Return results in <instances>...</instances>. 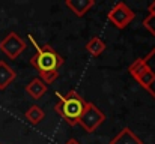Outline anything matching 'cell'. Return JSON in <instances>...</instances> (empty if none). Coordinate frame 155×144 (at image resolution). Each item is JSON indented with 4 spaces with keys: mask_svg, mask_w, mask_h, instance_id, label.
Returning a JSON list of instances; mask_svg holds the SVG:
<instances>
[{
    "mask_svg": "<svg viewBox=\"0 0 155 144\" xmlns=\"http://www.w3.org/2000/svg\"><path fill=\"white\" fill-rule=\"evenodd\" d=\"M29 41L36 48L35 56H32L30 59L32 66L38 71L39 80H42L45 84H51L59 77V68L63 65L62 56H59L54 51V48H51V45L48 44L39 45L32 35H29Z\"/></svg>",
    "mask_w": 155,
    "mask_h": 144,
    "instance_id": "cell-1",
    "label": "cell"
},
{
    "mask_svg": "<svg viewBox=\"0 0 155 144\" xmlns=\"http://www.w3.org/2000/svg\"><path fill=\"white\" fill-rule=\"evenodd\" d=\"M59 96V102L54 105V111L69 125V126H74V125H78V120L86 108V101L78 95L75 90H71L68 92L66 95H62V93H56Z\"/></svg>",
    "mask_w": 155,
    "mask_h": 144,
    "instance_id": "cell-2",
    "label": "cell"
},
{
    "mask_svg": "<svg viewBox=\"0 0 155 144\" xmlns=\"http://www.w3.org/2000/svg\"><path fill=\"white\" fill-rule=\"evenodd\" d=\"M128 71L143 89H148V90L152 89V86L155 84V72L145 59H137L134 63L130 65Z\"/></svg>",
    "mask_w": 155,
    "mask_h": 144,
    "instance_id": "cell-3",
    "label": "cell"
},
{
    "mask_svg": "<svg viewBox=\"0 0 155 144\" xmlns=\"http://www.w3.org/2000/svg\"><path fill=\"white\" fill-rule=\"evenodd\" d=\"M104 120H105V114H104L95 104L87 102V104H86V108H84V111H83V114H81V117H80V120H78V125H80L86 132L92 134V132H95V131L103 125Z\"/></svg>",
    "mask_w": 155,
    "mask_h": 144,
    "instance_id": "cell-4",
    "label": "cell"
},
{
    "mask_svg": "<svg viewBox=\"0 0 155 144\" xmlns=\"http://www.w3.org/2000/svg\"><path fill=\"white\" fill-rule=\"evenodd\" d=\"M136 18V14L133 12L131 8H128V5H125L124 2H117L107 14V20L119 30L125 29L128 24L133 23V20Z\"/></svg>",
    "mask_w": 155,
    "mask_h": 144,
    "instance_id": "cell-5",
    "label": "cell"
},
{
    "mask_svg": "<svg viewBox=\"0 0 155 144\" xmlns=\"http://www.w3.org/2000/svg\"><path fill=\"white\" fill-rule=\"evenodd\" d=\"M27 48L26 41L15 32H11L8 33L2 41H0V51L11 60L17 59L21 53H24Z\"/></svg>",
    "mask_w": 155,
    "mask_h": 144,
    "instance_id": "cell-6",
    "label": "cell"
},
{
    "mask_svg": "<svg viewBox=\"0 0 155 144\" xmlns=\"http://www.w3.org/2000/svg\"><path fill=\"white\" fill-rule=\"evenodd\" d=\"M65 5L71 12H74V15L83 17L91 8H94L95 2L94 0H66Z\"/></svg>",
    "mask_w": 155,
    "mask_h": 144,
    "instance_id": "cell-7",
    "label": "cell"
},
{
    "mask_svg": "<svg viewBox=\"0 0 155 144\" xmlns=\"http://www.w3.org/2000/svg\"><path fill=\"white\" fill-rule=\"evenodd\" d=\"M110 144H143V141L130 128H124L114 138H111Z\"/></svg>",
    "mask_w": 155,
    "mask_h": 144,
    "instance_id": "cell-8",
    "label": "cell"
},
{
    "mask_svg": "<svg viewBox=\"0 0 155 144\" xmlns=\"http://www.w3.org/2000/svg\"><path fill=\"white\" fill-rule=\"evenodd\" d=\"M26 93L30 98H33V99H41L47 93V84L42 80H39V78H33L26 86Z\"/></svg>",
    "mask_w": 155,
    "mask_h": 144,
    "instance_id": "cell-9",
    "label": "cell"
},
{
    "mask_svg": "<svg viewBox=\"0 0 155 144\" xmlns=\"http://www.w3.org/2000/svg\"><path fill=\"white\" fill-rule=\"evenodd\" d=\"M17 74L15 71L3 60H0V90H5L14 80H15Z\"/></svg>",
    "mask_w": 155,
    "mask_h": 144,
    "instance_id": "cell-10",
    "label": "cell"
},
{
    "mask_svg": "<svg viewBox=\"0 0 155 144\" xmlns=\"http://www.w3.org/2000/svg\"><path fill=\"white\" fill-rule=\"evenodd\" d=\"M24 116H26V120H27L30 125H38V123H41V122L44 120L45 113H44V110H42L41 107L32 105V107H29V110L26 111Z\"/></svg>",
    "mask_w": 155,
    "mask_h": 144,
    "instance_id": "cell-11",
    "label": "cell"
},
{
    "mask_svg": "<svg viewBox=\"0 0 155 144\" xmlns=\"http://www.w3.org/2000/svg\"><path fill=\"white\" fill-rule=\"evenodd\" d=\"M105 42L101 41L98 36H95V38H92L87 44H86V51L91 54V56H94V57H98L100 54H103L104 51H105Z\"/></svg>",
    "mask_w": 155,
    "mask_h": 144,
    "instance_id": "cell-12",
    "label": "cell"
},
{
    "mask_svg": "<svg viewBox=\"0 0 155 144\" xmlns=\"http://www.w3.org/2000/svg\"><path fill=\"white\" fill-rule=\"evenodd\" d=\"M143 26L155 36V2L149 6V15L143 20Z\"/></svg>",
    "mask_w": 155,
    "mask_h": 144,
    "instance_id": "cell-13",
    "label": "cell"
},
{
    "mask_svg": "<svg viewBox=\"0 0 155 144\" xmlns=\"http://www.w3.org/2000/svg\"><path fill=\"white\" fill-rule=\"evenodd\" d=\"M65 144H80V143H78L75 138H69V140H68V141H66Z\"/></svg>",
    "mask_w": 155,
    "mask_h": 144,
    "instance_id": "cell-14",
    "label": "cell"
},
{
    "mask_svg": "<svg viewBox=\"0 0 155 144\" xmlns=\"http://www.w3.org/2000/svg\"><path fill=\"white\" fill-rule=\"evenodd\" d=\"M152 54H155V50H154V51H152V53H149V56H148V57H145V60H146V62H148V59H149V57H151V56H152Z\"/></svg>",
    "mask_w": 155,
    "mask_h": 144,
    "instance_id": "cell-15",
    "label": "cell"
}]
</instances>
